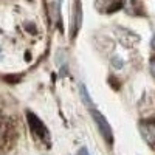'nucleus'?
Listing matches in <instances>:
<instances>
[{"mask_svg":"<svg viewBox=\"0 0 155 155\" xmlns=\"http://www.w3.org/2000/svg\"><path fill=\"white\" fill-rule=\"evenodd\" d=\"M140 134L143 140L155 150V120H146L140 123Z\"/></svg>","mask_w":155,"mask_h":155,"instance_id":"3","label":"nucleus"},{"mask_svg":"<svg viewBox=\"0 0 155 155\" xmlns=\"http://www.w3.org/2000/svg\"><path fill=\"white\" fill-rule=\"evenodd\" d=\"M113 65H115L116 68H121V67H123L121 59H120V58H115V59H113Z\"/></svg>","mask_w":155,"mask_h":155,"instance_id":"7","label":"nucleus"},{"mask_svg":"<svg viewBox=\"0 0 155 155\" xmlns=\"http://www.w3.org/2000/svg\"><path fill=\"white\" fill-rule=\"evenodd\" d=\"M92 116H93V120H95V123H96V126L99 129L101 135L104 137V140L107 141V143H112L113 141V132H112V127H110L109 121L106 120V116L102 115L101 112H98L96 109L92 110Z\"/></svg>","mask_w":155,"mask_h":155,"instance_id":"1","label":"nucleus"},{"mask_svg":"<svg viewBox=\"0 0 155 155\" xmlns=\"http://www.w3.org/2000/svg\"><path fill=\"white\" fill-rule=\"evenodd\" d=\"M123 5H124V0H96V8L104 14L118 11Z\"/></svg>","mask_w":155,"mask_h":155,"instance_id":"4","label":"nucleus"},{"mask_svg":"<svg viewBox=\"0 0 155 155\" xmlns=\"http://www.w3.org/2000/svg\"><path fill=\"white\" fill-rule=\"evenodd\" d=\"M81 93H82V96H84V101L87 102V104H92V101H90V96H88V93H85V87H84V85H81Z\"/></svg>","mask_w":155,"mask_h":155,"instance_id":"6","label":"nucleus"},{"mask_svg":"<svg viewBox=\"0 0 155 155\" xmlns=\"http://www.w3.org/2000/svg\"><path fill=\"white\" fill-rule=\"evenodd\" d=\"M27 118H28V124L31 127V130L34 132V135H37L39 138L44 140V141H50V132H48V129L45 127V124L31 112H28Z\"/></svg>","mask_w":155,"mask_h":155,"instance_id":"2","label":"nucleus"},{"mask_svg":"<svg viewBox=\"0 0 155 155\" xmlns=\"http://www.w3.org/2000/svg\"><path fill=\"white\" fill-rule=\"evenodd\" d=\"M79 155H90V153H88V150H87V147H82V149L79 150Z\"/></svg>","mask_w":155,"mask_h":155,"instance_id":"9","label":"nucleus"},{"mask_svg":"<svg viewBox=\"0 0 155 155\" xmlns=\"http://www.w3.org/2000/svg\"><path fill=\"white\" fill-rule=\"evenodd\" d=\"M150 47H152V50H155V34H153V37H152V42H150Z\"/></svg>","mask_w":155,"mask_h":155,"instance_id":"10","label":"nucleus"},{"mask_svg":"<svg viewBox=\"0 0 155 155\" xmlns=\"http://www.w3.org/2000/svg\"><path fill=\"white\" fill-rule=\"evenodd\" d=\"M0 141H2V129H0Z\"/></svg>","mask_w":155,"mask_h":155,"instance_id":"11","label":"nucleus"},{"mask_svg":"<svg viewBox=\"0 0 155 155\" xmlns=\"http://www.w3.org/2000/svg\"><path fill=\"white\" fill-rule=\"evenodd\" d=\"M81 19H82V9H81V2L76 0V9L73 16V34L78 31V28L81 27Z\"/></svg>","mask_w":155,"mask_h":155,"instance_id":"5","label":"nucleus"},{"mask_svg":"<svg viewBox=\"0 0 155 155\" xmlns=\"http://www.w3.org/2000/svg\"><path fill=\"white\" fill-rule=\"evenodd\" d=\"M150 73L155 76V59H152V61H150Z\"/></svg>","mask_w":155,"mask_h":155,"instance_id":"8","label":"nucleus"}]
</instances>
